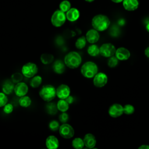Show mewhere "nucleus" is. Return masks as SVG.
<instances>
[{
  "instance_id": "39448f33",
  "label": "nucleus",
  "mask_w": 149,
  "mask_h": 149,
  "mask_svg": "<svg viewBox=\"0 0 149 149\" xmlns=\"http://www.w3.org/2000/svg\"><path fill=\"white\" fill-rule=\"evenodd\" d=\"M66 20V13L60 9L55 10L52 15L51 18L52 24L56 27H59L63 26L65 23Z\"/></svg>"
},
{
  "instance_id": "20e7f679",
  "label": "nucleus",
  "mask_w": 149,
  "mask_h": 149,
  "mask_svg": "<svg viewBox=\"0 0 149 149\" xmlns=\"http://www.w3.org/2000/svg\"><path fill=\"white\" fill-rule=\"evenodd\" d=\"M81 74L86 78H92L97 73L98 67L97 65L91 61L85 62L81 68Z\"/></svg>"
},
{
  "instance_id": "4be33fe9",
  "label": "nucleus",
  "mask_w": 149,
  "mask_h": 149,
  "mask_svg": "<svg viewBox=\"0 0 149 149\" xmlns=\"http://www.w3.org/2000/svg\"><path fill=\"white\" fill-rule=\"evenodd\" d=\"M54 59V57L53 55L51 54H42L40 56L41 62L44 65H49L51 63Z\"/></svg>"
},
{
  "instance_id": "2eb2a0df",
  "label": "nucleus",
  "mask_w": 149,
  "mask_h": 149,
  "mask_svg": "<svg viewBox=\"0 0 149 149\" xmlns=\"http://www.w3.org/2000/svg\"><path fill=\"white\" fill-rule=\"evenodd\" d=\"M115 55L118 60L125 61L129 58L130 53L127 49L123 47H120L116 50Z\"/></svg>"
},
{
  "instance_id": "9d476101",
  "label": "nucleus",
  "mask_w": 149,
  "mask_h": 149,
  "mask_svg": "<svg viewBox=\"0 0 149 149\" xmlns=\"http://www.w3.org/2000/svg\"><path fill=\"white\" fill-rule=\"evenodd\" d=\"M70 87L65 84H61L56 88V96L59 99H65L70 95Z\"/></svg>"
},
{
  "instance_id": "cd10ccee",
  "label": "nucleus",
  "mask_w": 149,
  "mask_h": 149,
  "mask_svg": "<svg viewBox=\"0 0 149 149\" xmlns=\"http://www.w3.org/2000/svg\"><path fill=\"white\" fill-rule=\"evenodd\" d=\"M86 38L84 36H81L78 38L75 42V47L79 49H83L86 46Z\"/></svg>"
},
{
  "instance_id": "a878e982",
  "label": "nucleus",
  "mask_w": 149,
  "mask_h": 149,
  "mask_svg": "<svg viewBox=\"0 0 149 149\" xmlns=\"http://www.w3.org/2000/svg\"><path fill=\"white\" fill-rule=\"evenodd\" d=\"M58 110L56 104L55 103L49 102V103L46 105V111L50 115H55Z\"/></svg>"
},
{
  "instance_id": "f8f14e48",
  "label": "nucleus",
  "mask_w": 149,
  "mask_h": 149,
  "mask_svg": "<svg viewBox=\"0 0 149 149\" xmlns=\"http://www.w3.org/2000/svg\"><path fill=\"white\" fill-rule=\"evenodd\" d=\"M109 115L112 118H118L123 113V107L119 104L112 105L108 110Z\"/></svg>"
},
{
  "instance_id": "0eeeda50",
  "label": "nucleus",
  "mask_w": 149,
  "mask_h": 149,
  "mask_svg": "<svg viewBox=\"0 0 149 149\" xmlns=\"http://www.w3.org/2000/svg\"><path fill=\"white\" fill-rule=\"evenodd\" d=\"M59 133L62 137L64 139H70L73 137L74 131L70 125L65 123L60 126Z\"/></svg>"
},
{
  "instance_id": "72a5a7b5",
  "label": "nucleus",
  "mask_w": 149,
  "mask_h": 149,
  "mask_svg": "<svg viewBox=\"0 0 149 149\" xmlns=\"http://www.w3.org/2000/svg\"><path fill=\"white\" fill-rule=\"evenodd\" d=\"M13 106L10 103H7L3 106V111L6 114H10L13 112Z\"/></svg>"
},
{
  "instance_id": "2f4dec72",
  "label": "nucleus",
  "mask_w": 149,
  "mask_h": 149,
  "mask_svg": "<svg viewBox=\"0 0 149 149\" xmlns=\"http://www.w3.org/2000/svg\"><path fill=\"white\" fill-rule=\"evenodd\" d=\"M134 111V108L133 105L130 104L125 105L123 107V113L127 115L132 114Z\"/></svg>"
},
{
  "instance_id": "f03ea898",
  "label": "nucleus",
  "mask_w": 149,
  "mask_h": 149,
  "mask_svg": "<svg viewBox=\"0 0 149 149\" xmlns=\"http://www.w3.org/2000/svg\"><path fill=\"white\" fill-rule=\"evenodd\" d=\"M64 62L68 68L76 69L80 65L81 63V57L78 52L70 51L65 56Z\"/></svg>"
},
{
  "instance_id": "c9c22d12",
  "label": "nucleus",
  "mask_w": 149,
  "mask_h": 149,
  "mask_svg": "<svg viewBox=\"0 0 149 149\" xmlns=\"http://www.w3.org/2000/svg\"><path fill=\"white\" fill-rule=\"evenodd\" d=\"M59 121L62 123H66L69 119V115L65 112H62V113L59 116Z\"/></svg>"
},
{
  "instance_id": "ddd939ff",
  "label": "nucleus",
  "mask_w": 149,
  "mask_h": 149,
  "mask_svg": "<svg viewBox=\"0 0 149 149\" xmlns=\"http://www.w3.org/2000/svg\"><path fill=\"white\" fill-rule=\"evenodd\" d=\"M86 38L89 43L94 44L98 41L100 38V34L98 31L95 29H90L86 33Z\"/></svg>"
},
{
  "instance_id": "7c9ffc66",
  "label": "nucleus",
  "mask_w": 149,
  "mask_h": 149,
  "mask_svg": "<svg viewBox=\"0 0 149 149\" xmlns=\"http://www.w3.org/2000/svg\"><path fill=\"white\" fill-rule=\"evenodd\" d=\"M48 126H49V129L52 131H54V132H55V131H57L58 130H59V127H60L59 122L56 120H51L49 123Z\"/></svg>"
},
{
  "instance_id": "f3484780",
  "label": "nucleus",
  "mask_w": 149,
  "mask_h": 149,
  "mask_svg": "<svg viewBox=\"0 0 149 149\" xmlns=\"http://www.w3.org/2000/svg\"><path fill=\"white\" fill-rule=\"evenodd\" d=\"M45 145L48 149H56L59 147V141L55 136L51 135L46 139Z\"/></svg>"
},
{
  "instance_id": "c756f323",
  "label": "nucleus",
  "mask_w": 149,
  "mask_h": 149,
  "mask_svg": "<svg viewBox=\"0 0 149 149\" xmlns=\"http://www.w3.org/2000/svg\"><path fill=\"white\" fill-rule=\"evenodd\" d=\"M23 75L22 74V73H20L19 72L13 73L11 76L12 81L14 83H17L20 82L23 79Z\"/></svg>"
},
{
  "instance_id": "1a4fd4ad",
  "label": "nucleus",
  "mask_w": 149,
  "mask_h": 149,
  "mask_svg": "<svg viewBox=\"0 0 149 149\" xmlns=\"http://www.w3.org/2000/svg\"><path fill=\"white\" fill-rule=\"evenodd\" d=\"M108 81L107 76L102 72L97 73L94 77L93 84L97 87H104Z\"/></svg>"
},
{
  "instance_id": "6e6552de",
  "label": "nucleus",
  "mask_w": 149,
  "mask_h": 149,
  "mask_svg": "<svg viewBox=\"0 0 149 149\" xmlns=\"http://www.w3.org/2000/svg\"><path fill=\"white\" fill-rule=\"evenodd\" d=\"M116 52V49L114 45L111 43H105L102 44L100 48V54L101 56L106 58L113 56Z\"/></svg>"
},
{
  "instance_id": "b1692460",
  "label": "nucleus",
  "mask_w": 149,
  "mask_h": 149,
  "mask_svg": "<svg viewBox=\"0 0 149 149\" xmlns=\"http://www.w3.org/2000/svg\"><path fill=\"white\" fill-rule=\"evenodd\" d=\"M42 80V77L40 76L35 75L34 76L31 77V79L30 81V85L32 88H37L41 85Z\"/></svg>"
},
{
  "instance_id": "9b49d317",
  "label": "nucleus",
  "mask_w": 149,
  "mask_h": 149,
  "mask_svg": "<svg viewBox=\"0 0 149 149\" xmlns=\"http://www.w3.org/2000/svg\"><path fill=\"white\" fill-rule=\"evenodd\" d=\"M29 87L24 82H19L16 83L15 86L14 92L17 97H22L26 95L28 92Z\"/></svg>"
},
{
  "instance_id": "f257e3e1",
  "label": "nucleus",
  "mask_w": 149,
  "mask_h": 149,
  "mask_svg": "<svg viewBox=\"0 0 149 149\" xmlns=\"http://www.w3.org/2000/svg\"><path fill=\"white\" fill-rule=\"evenodd\" d=\"M91 24L93 27L98 31H102L108 28L110 24V20L107 16L99 14L93 17L91 20Z\"/></svg>"
},
{
  "instance_id": "58836bf2",
  "label": "nucleus",
  "mask_w": 149,
  "mask_h": 149,
  "mask_svg": "<svg viewBox=\"0 0 149 149\" xmlns=\"http://www.w3.org/2000/svg\"><path fill=\"white\" fill-rule=\"evenodd\" d=\"M144 54H145V55H146V56L147 57L149 58V47H147V48L145 49V51H144Z\"/></svg>"
},
{
  "instance_id": "7ed1b4c3",
  "label": "nucleus",
  "mask_w": 149,
  "mask_h": 149,
  "mask_svg": "<svg viewBox=\"0 0 149 149\" xmlns=\"http://www.w3.org/2000/svg\"><path fill=\"white\" fill-rule=\"evenodd\" d=\"M39 95L42 100L49 102L56 96V88L51 84L44 85L39 91Z\"/></svg>"
},
{
  "instance_id": "4c0bfd02",
  "label": "nucleus",
  "mask_w": 149,
  "mask_h": 149,
  "mask_svg": "<svg viewBox=\"0 0 149 149\" xmlns=\"http://www.w3.org/2000/svg\"><path fill=\"white\" fill-rule=\"evenodd\" d=\"M139 149H149V146L148 145H141L139 147Z\"/></svg>"
},
{
  "instance_id": "423d86ee",
  "label": "nucleus",
  "mask_w": 149,
  "mask_h": 149,
  "mask_svg": "<svg viewBox=\"0 0 149 149\" xmlns=\"http://www.w3.org/2000/svg\"><path fill=\"white\" fill-rule=\"evenodd\" d=\"M22 74L27 78H31L38 72L37 65L33 62H27L23 65L22 68Z\"/></svg>"
},
{
  "instance_id": "f704fd0d",
  "label": "nucleus",
  "mask_w": 149,
  "mask_h": 149,
  "mask_svg": "<svg viewBox=\"0 0 149 149\" xmlns=\"http://www.w3.org/2000/svg\"><path fill=\"white\" fill-rule=\"evenodd\" d=\"M118 63V59L116 56H111L108 62V65L111 68L115 67Z\"/></svg>"
},
{
  "instance_id": "79ce46f5",
  "label": "nucleus",
  "mask_w": 149,
  "mask_h": 149,
  "mask_svg": "<svg viewBox=\"0 0 149 149\" xmlns=\"http://www.w3.org/2000/svg\"><path fill=\"white\" fill-rule=\"evenodd\" d=\"M86 2H93L94 0H85Z\"/></svg>"
},
{
  "instance_id": "bb28decb",
  "label": "nucleus",
  "mask_w": 149,
  "mask_h": 149,
  "mask_svg": "<svg viewBox=\"0 0 149 149\" xmlns=\"http://www.w3.org/2000/svg\"><path fill=\"white\" fill-rule=\"evenodd\" d=\"M87 52L91 56H96L100 54V48L97 45H91L87 48Z\"/></svg>"
},
{
  "instance_id": "4468645a",
  "label": "nucleus",
  "mask_w": 149,
  "mask_h": 149,
  "mask_svg": "<svg viewBox=\"0 0 149 149\" xmlns=\"http://www.w3.org/2000/svg\"><path fill=\"white\" fill-rule=\"evenodd\" d=\"M66 19L71 22L76 21L80 16V12L76 8H71L66 13Z\"/></svg>"
},
{
  "instance_id": "473e14b6",
  "label": "nucleus",
  "mask_w": 149,
  "mask_h": 149,
  "mask_svg": "<svg viewBox=\"0 0 149 149\" xmlns=\"http://www.w3.org/2000/svg\"><path fill=\"white\" fill-rule=\"evenodd\" d=\"M8 101L7 95L3 92H0V107H3Z\"/></svg>"
},
{
  "instance_id": "5701e85b",
  "label": "nucleus",
  "mask_w": 149,
  "mask_h": 149,
  "mask_svg": "<svg viewBox=\"0 0 149 149\" xmlns=\"http://www.w3.org/2000/svg\"><path fill=\"white\" fill-rule=\"evenodd\" d=\"M19 104L22 107L27 108L31 105V100L29 96L26 95L20 97L19 99Z\"/></svg>"
},
{
  "instance_id": "393cba45",
  "label": "nucleus",
  "mask_w": 149,
  "mask_h": 149,
  "mask_svg": "<svg viewBox=\"0 0 149 149\" xmlns=\"http://www.w3.org/2000/svg\"><path fill=\"white\" fill-rule=\"evenodd\" d=\"M72 146L74 148L81 149L84 146L83 139L80 137H76L72 141Z\"/></svg>"
},
{
  "instance_id": "ea45409f",
  "label": "nucleus",
  "mask_w": 149,
  "mask_h": 149,
  "mask_svg": "<svg viewBox=\"0 0 149 149\" xmlns=\"http://www.w3.org/2000/svg\"><path fill=\"white\" fill-rule=\"evenodd\" d=\"M114 3H120L121 2H123V0H111Z\"/></svg>"
},
{
  "instance_id": "a211bd4d",
  "label": "nucleus",
  "mask_w": 149,
  "mask_h": 149,
  "mask_svg": "<svg viewBox=\"0 0 149 149\" xmlns=\"http://www.w3.org/2000/svg\"><path fill=\"white\" fill-rule=\"evenodd\" d=\"M138 0H123V6L126 10L133 11L137 9L139 6Z\"/></svg>"
},
{
  "instance_id": "aec40b11",
  "label": "nucleus",
  "mask_w": 149,
  "mask_h": 149,
  "mask_svg": "<svg viewBox=\"0 0 149 149\" xmlns=\"http://www.w3.org/2000/svg\"><path fill=\"white\" fill-rule=\"evenodd\" d=\"M14 83L10 81H6L2 86V92L6 95H9L14 91Z\"/></svg>"
},
{
  "instance_id": "412c9836",
  "label": "nucleus",
  "mask_w": 149,
  "mask_h": 149,
  "mask_svg": "<svg viewBox=\"0 0 149 149\" xmlns=\"http://www.w3.org/2000/svg\"><path fill=\"white\" fill-rule=\"evenodd\" d=\"M69 104L65 99H60L56 104L57 108L58 111L63 112H66L69 109Z\"/></svg>"
},
{
  "instance_id": "c85d7f7f",
  "label": "nucleus",
  "mask_w": 149,
  "mask_h": 149,
  "mask_svg": "<svg viewBox=\"0 0 149 149\" xmlns=\"http://www.w3.org/2000/svg\"><path fill=\"white\" fill-rule=\"evenodd\" d=\"M59 7L61 10L66 13L71 8V3L68 0H63L59 3Z\"/></svg>"
},
{
  "instance_id": "a19ab883",
  "label": "nucleus",
  "mask_w": 149,
  "mask_h": 149,
  "mask_svg": "<svg viewBox=\"0 0 149 149\" xmlns=\"http://www.w3.org/2000/svg\"><path fill=\"white\" fill-rule=\"evenodd\" d=\"M146 30L147 31L149 32V23H148L146 26Z\"/></svg>"
},
{
  "instance_id": "e433bc0d",
  "label": "nucleus",
  "mask_w": 149,
  "mask_h": 149,
  "mask_svg": "<svg viewBox=\"0 0 149 149\" xmlns=\"http://www.w3.org/2000/svg\"><path fill=\"white\" fill-rule=\"evenodd\" d=\"M65 100L68 102V103L69 104H72V103L73 102V101H74V98H73V96L70 95H69L67 98H66Z\"/></svg>"
},
{
  "instance_id": "6ab92c4d",
  "label": "nucleus",
  "mask_w": 149,
  "mask_h": 149,
  "mask_svg": "<svg viewBox=\"0 0 149 149\" xmlns=\"http://www.w3.org/2000/svg\"><path fill=\"white\" fill-rule=\"evenodd\" d=\"M65 63L64 61L61 59H58L54 62L52 69L57 74H62L65 70Z\"/></svg>"
},
{
  "instance_id": "dca6fc26",
  "label": "nucleus",
  "mask_w": 149,
  "mask_h": 149,
  "mask_svg": "<svg viewBox=\"0 0 149 149\" xmlns=\"http://www.w3.org/2000/svg\"><path fill=\"white\" fill-rule=\"evenodd\" d=\"M84 146L88 148H93L96 144L95 136L91 133L86 134L83 139Z\"/></svg>"
}]
</instances>
